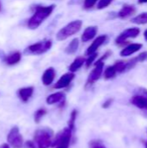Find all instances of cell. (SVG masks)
Masks as SVG:
<instances>
[{
    "instance_id": "1f68e13d",
    "label": "cell",
    "mask_w": 147,
    "mask_h": 148,
    "mask_svg": "<svg viewBox=\"0 0 147 148\" xmlns=\"http://www.w3.org/2000/svg\"><path fill=\"white\" fill-rule=\"evenodd\" d=\"M26 147L28 148H36V145L32 141H27L26 142Z\"/></svg>"
},
{
    "instance_id": "2e32d148",
    "label": "cell",
    "mask_w": 147,
    "mask_h": 148,
    "mask_svg": "<svg viewBox=\"0 0 147 148\" xmlns=\"http://www.w3.org/2000/svg\"><path fill=\"white\" fill-rule=\"evenodd\" d=\"M143 47V44L141 43H131L128 44L127 46H126L121 51H120V56L123 57H126L129 56L133 54H134L135 52H138L139 50H140Z\"/></svg>"
},
{
    "instance_id": "f1b7e54d",
    "label": "cell",
    "mask_w": 147,
    "mask_h": 148,
    "mask_svg": "<svg viewBox=\"0 0 147 148\" xmlns=\"http://www.w3.org/2000/svg\"><path fill=\"white\" fill-rule=\"evenodd\" d=\"M99 0H83V9L90 10L92 9Z\"/></svg>"
},
{
    "instance_id": "74e56055",
    "label": "cell",
    "mask_w": 147,
    "mask_h": 148,
    "mask_svg": "<svg viewBox=\"0 0 147 148\" xmlns=\"http://www.w3.org/2000/svg\"><path fill=\"white\" fill-rule=\"evenodd\" d=\"M144 37H145L146 41H147V29H146L145 32H144Z\"/></svg>"
},
{
    "instance_id": "8d00e7d4",
    "label": "cell",
    "mask_w": 147,
    "mask_h": 148,
    "mask_svg": "<svg viewBox=\"0 0 147 148\" xmlns=\"http://www.w3.org/2000/svg\"><path fill=\"white\" fill-rule=\"evenodd\" d=\"M139 3H147V0H138Z\"/></svg>"
},
{
    "instance_id": "f546056e",
    "label": "cell",
    "mask_w": 147,
    "mask_h": 148,
    "mask_svg": "<svg viewBox=\"0 0 147 148\" xmlns=\"http://www.w3.org/2000/svg\"><path fill=\"white\" fill-rule=\"evenodd\" d=\"M89 148H107L106 146L102 143V141L98 140H91L89 142Z\"/></svg>"
},
{
    "instance_id": "4fadbf2b",
    "label": "cell",
    "mask_w": 147,
    "mask_h": 148,
    "mask_svg": "<svg viewBox=\"0 0 147 148\" xmlns=\"http://www.w3.org/2000/svg\"><path fill=\"white\" fill-rule=\"evenodd\" d=\"M147 59V51H145L143 53H140L136 57H133L130 59L129 61H126V71H129L132 69H133L138 63L143 62Z\"/></svg>"
},
{
    "instance_id": "d6986e66",
    "label": "cell",
    "mask_w": 147,
    "mask_h": 148,
    "mask_svg": "<svg viewBox=\"0 0 147 148\" xmlns=\"http://www.w3.org/2000/svg\"><path fill=\"white\" fill-rule=\"evenodd\" d=\"M65 100V95L62 92H56L49 95L46 99V102L49 105H54L59 102H62Z\"/></svg>"
},
{
    "instance_id": "484cf974",
    "label": "cell",
    "mask_w": 147,
    "mask_h": 148,
    "mask_svg": "<svg viewBox=\"0 0 147 148\" xmlns=\"http://www.w3.org/2000/svg\"><path fill=\"white\" fill-rule=\"evenodd\" d=\"M47 114V110L45 108H39L34 115V120L36 123H39L40 121L42 120V118Z\"/></svg>"
},
{
    "instance_id": "ba28073f",
    "label": "cell",
    "mask_w": 147,
    "mask_h": 148,
    "mask_svg": "<svg viewBox=\"0 0 147 148\" xmlns=\"http://www.w3.org/2000/svg\"><path fill=\"white\" fill-rule=\"evenodd\" d=\"M140 33V29L139 28H130L122 31L115 39V43L119 46L123 45L127 39L129 38H136Z\"/></svg>"
},
{
    "instance_id": "836d02e7",
    "label": "cell",
    "mask_w": 147,
    "mask_h": 148,
    "mask_svg": "<svg viewBox=\"0 0 147 148\" xmlns=\"http://www.w3.org/2000/svg\"><path fill=\"white\" fill-rule=\"evenodd\" d=\"M69 146H68V145H57V146H55V148H68Z\"/></svg>"
},
{
    "instance_id": "4dcf8cb0",
    "label": "cell",
    "mask_w": 147,
    "mask_h": 148,
    "mask_svg": "<svg viewBox=\"0 0 147 148\" xmlns=\"http://www.w3.org/2000/svg\"><path fill=\"white\" fill-rule=\"evenodd\" d=\"M113 101V99H108V100L105 101V102L102 104V108H110V106L112 105Z\"/></svg>"
},
{
    "instance_id": "d590c367",
    "label": "cell",
    "mask_w": 147,
    "mask_h": 148,
    "mask_svg": "<svg viewBox=\"0 0 147 148\" xmlns=\"http://www.w3.org/2000/svg\"><path fill=\"white\" fill-rule=\"evenodd\" d=\"M0 148H10V146H9L7 143H4V144H3V145L0 147Z\"/></svg>"
},
{
    "instance_id": "4316f807",
    "label": "cell",
    "mask_w": 147,
    "mask_h": 148,
    "mask_svg": "<svg viewBox=\"0 0 147 148\" xmlns=\"http://www.w3.org/2000/svg\"><path fill=\"white\" fill-rule=\"evenodd\" d=\"M97 56H98L97 52H96V53H94V54H92V55H90V56H88V58L85 60V65H86V68H87V69L90 68V67L94 64V61L96 60Z\"/></svg>"
},
{
    "instance_id": "e0dca14e",
    "label": "cell",
    "mask_w": 147,
    "mask_h": 148,
    "mask_svg": "<svg viewBox=\"0 0 147 148\" xmlns=\"http://www.w3.org/2000/svg\"><path fill=\"white\" fill-rule=\"evenodd\" d=\"M136 12V8L132 5V4H124L122 6V8L120 9V10L118 12L117 16L121 18V19H125L132 15H133Z\"/></svg>"
},
{
    "instance_id": "6da1fadb",
    "label": "cell",
    "mask_w": 147,
    "mask_h": 148,
    "mask_svg": "<svg viewBox=\"0 0 147 148\" xmlns=\"http://www.w3.org/2000/svg\"><path fill=\"white\" fill-rule=\"evenodd\" d=\"M55 5L50 4L47 6H36L35 8V11L33 15L29 17L27 23V27L29 29H36L40 27V25L52 14L55 10Z\"/></svg>"
},
{
    "instance_id": "52a82bcc",
    "label": "cell",
    "mask_w": 147,
    "mask_h": 148,
    "mask_svg": "<svg viewBox=\"0 0 147 148\" xmlns=\"http://www.w3.org/2000/svg\"><path fill=\"white\" fill-rule=\"evenodd\" d=\"M104 62H95L94 63V69L90 72L88 80H87V83H86V87H90L93 84H94L101 76L102 73H103V69H104Z\"/></svg>"
},
{
    "instance_id": "7a4b0ae2",
    "label": "cell",
    "mask_w": 147,
    "mask_h": 148,
    "mask_svg": "<svg viewBox=\"0 0 147 148\" xmlns=\"http://www.w3.org/2000/svg\"><path fill=\"white\" fill-rule=\"evenodd\" d=\"M82 27V21L81 20H74L68 23L67 25L62 27L55 35V38L57 41H64L70 36L78 33Z\"/></svg>"
},
{
    "instance_id": "3957f363",
    "label": "cell",
    "mask_w": 147,
    "mask_h": 148,
    "mask_svg": "<svg viewBox=\"0 0 147 148\" xmlns=\"http://www.w3.org/2000/svg\"><path fill=\"white\" fill-rule=\"evenodd\" d=\"M54 132L51 128L44 127L36 131L34 140L38 148H49L52 145V137Z\"/></svg>"
},
{
    "instance_id": "7c38bea8",
    "label": "cell",
    "mask_w": 147,
    "mask_h": 148,
    "mask_svg": "<svg viewBox=\"0 0 147 148\" xmlns=\"http://www.w3.org/2000/svg\"><path fill=\"white\" fill-rule=\"evenodd\" d=\"M22 59V53L20 51H14L9 55H5L3 58V62L8 66H14L17 64Z\"/></svg>"
},
{
    "instance_id": "e575fe53",
    "label": "cell",
    "mask_w": 147,
    "mask_h": 148,
    "mask_svg": "<svg viewBox=\"0 0 147 148\" xmlns=\"http://www.w3.org/2000/svg\"><path fill=\"white\" fill-rule=\"evenodd\" d=\"M4 56H5V54H4V52H3V50H1V49H0V58H2V59H3Z\"/></svg>"
},
{
    "instance_id": "44dd1931",
    "label": "cell",
    "mask_w": 147,
    "mask_h": 148,
    "mask_svg": "<svg viewBox=\"0 0 147 148\" xmlns=\"http://www.w3.org/2000/svg\"><path fill=\"white\" fill-rule=\"evenodd\" d=\"M80 45V41L78 38H74L65 48V53L68 55H74L77 52L78 48Z\"/></svg>"
},
{
    "instance_id": "9c48e42d",
    "label": "cell",
    "mask_w": 147,
    "mask_h": 148,
    "mask_svg": "<svg viewBox=\"0 0 147 148\" xmlns=\"http://www.w3.org/2000/svg\"><path fill=\"white\" fill-rule=\"evenodd\" d=\"M72 130H70L68 127L64 128L55 137V140L52 141V147H55L57 145H70V140L72 137Z\"/></svg>"
},
{
    "instance_id": "d4e9b609",
    "label": "cell",
    "mask_w": 147,
    "mask_h": 148,
    "mask_svg": "<svg viewBox=\"0 0 147 148\" xmlns=\"http://www.w3.org/2000/svg\"><path fill=\"white\" fill-rule=\"evenodd\" d=\"M117 73L120 74V73H125L126 71V61H117L114 64H113Z\"/></svg>"
},
{
    "instance_id": "ab89813d",
    "label": "cell",
    "mask_w": 147,
    "mask_h": 148,
    "mask_svg": "<svg viewBox=\"0 0 147 148\" xmlns=\"http://www.w3.org/2000/svg\"><path fill=\"white\" fill-rule=\"evenodd\" d=\"M146 133H147V131H146ZM146 148H147V140H146Z\"/></svg>"
},
{
    "instance_id": "ffe728a7",
    "label": "cell",
    "mask_w": 147,
    "mask_h": 148,
    "mask_svg": "<svg viewBox=\"0 0 147 148\" xmlns=\"http://www.w3.org/2000/svg\"><path fill=\"white\" fill-rule=\"evenodd\" d=\"M85 58L82 57V56H79V57H76L74 62L69 65L68 67V70L69 72H72V73H75L76 71H78L84 64H85Z\"/></svg>"
},
{
    "instance_id": "9a60e30c",
    "label": "cell",
    "mask_w": 147,
    "mask_h": 148,
    "mask_svg": "<svg viewBox=\"0 0 147 148\" xmlns=\"http://www.w3.org/2000/svg\"><path fill=\"white\" fill-rule=\"evenodd\" d=\"M98 32V27L97 26H88V28L85 29L81 35V42H88L91 40H93L95 36L97 35Z\"/></svg>"
},
{
    "instance_id": "30bf717a",
    "label": "cell",
    "mask_w": 147,
    "mask_h": 148,
    "mask_svg": "<svg viewBox=\"0 0 147 148\" xmlns=\"http://www.w3.org/2000/svg\"><path fill=\"white\" fill-rule=\"evenodd\" d=\"M75 73H72V72H68V73L62 75L60 77V79L56 82V83L54 85V88L62 89V88H65L68 87L70 83L72 82V81L75 79Z\"/></svg>"
},
{
    "instance_id": "7402d4cb",
    "label": "cell",
    "mask_w": 147,
    "mask_h": 148,
    "mask_svg": "<svg viewBox=\"0 0 147 148\" xmlns=\"http://www.w3.org/2000/svg\"><path fill=\"white\" fill-rule=\"evenodd\" d=\"M131 22L136 24H146L147 23V12H143L133 18H132Z\"/></svg>"
},
{
    "instance_id": "5bb4252c",
    "label": "cell",
    "mask_w": 147,
    "mask_h": 148,
    "mask_svg": "<svg viewBox=\"0 0 147 148\" xmlns=\"http://www.w3.org/2000/svg\"><path fill=\"white\" fill-rule=\"evenodd\" d=\"M55 69L53 67H49L42 74V82L43 85L45 86H49L52 84V82H54L55 78Z\"/></svg>"
},
{
    "instance_id": "277c9868",
    "label": "cell",
    "mask_w": 147,
    "mask_h": 148,
    "mask_svg": "<svg viewBox=\"0 0 147 148\" xmlns=\"http://www.w3.org/2000/svg\"><path fill=\"white\" fill-rule=\"evenodd\" d=\"M53 45L51 39H44L38 42L28 46L24 49V54L30 56H40L49 51Z\"/></svg>"
},
{
    "instance_id": "5b68a950",
    "label": "cell",
    "mask_w": 147,
    "mask_h": 148,
    "mask_svg": "<svg viewBox=\"0 0 147 148\" xmlns=\"http://www.w3.org/2000/svg\"><path fill=\"white\" fill-rule=\"evenodd\" d=\"M131 103L139 109H147V89L139 88L131 98Z\"/></svg>"
},
{
    "instance_id": "83f0119b",
    "label": "cell",
    "mask_w": 147,
    "mask_h": 148,
    "mask_svg": "<svg viewBox=\"0 0 147 148\" xmlns=\"http://www.w3.org/2000/svg\"><path fill=\"white\" fill-rule=\"evenodd\" d=\"M113 0H99L97 3V9L98 10H103L107 7H108Z\"/></svg>"
},
{
    "instance_id": "f35d334b",
    "label": "cell",
    "mask_w": 147,
    "mask_h": 148,
    "mask_svg": "<svg viewBox=\"0 0 147 148\" xmlns=\"http://www.w3.org/2000/svg\"><path fill=\"white\" fill-rule=\"evenodd\" d=\"M1 10H2V6H1V3H0V11H1Z\"/></svg>"
},
{
    "instance_id": "d6a6232c",
    "label": "cell",
    "mask_w": 147,
    "mask_h": 148,
    "mask_svg": "<svg viewBox=\"0 0 147 148\" xmlns=\"http://www.w3.org/2000/svg\"><path fill=\"white\" fill-rule=\"evenodd\" d=\"M81 1H83V0H70L68 4H77V3H80Z\"/></svg>"
},
{
    "instance_id": "8992f818",
    "label": "cell",
    "mask_w": 147,
    "mask_h": 148,
    "mask_svg": "<svg viewBox=\"0 0 147 148\" xmlns=\"http://www.w3.org/2000/svg\"><path fill=\"white\" fill-rule=\"evenodd\" d=\"M7 142L9 146H10L13 148L23 147V139L17 127H14L10 130L7 135Z\"/></svg>"
},
{
    "instance_id": "ac0fdd59",
    "label": "cell",
    "mask_w": 147,
    "mask_h": 148,
    "mask_svg": "<svg viewBox=\"0 0 147 148\" xmlns=\"http://www.w3.org/2000/svg\"><path fill=\"white\" fill-rule=\"evenodd\" d=\"M34 93V87H26L18 89L17 95L23 102H27Z\"/></svg>"
},
{
    "instance_id": "603a6c76",
    "label": "cell",
    "mask_w": 147,
    "mask_h": 148,
    "mask_svg": "<svg viewBox=\"0 0 147 148\" xmlns=\"http://www.w3.org/2000/svg\"><path fill=\"white\" fill-rule=\"evenodd\" d=\"M117 74L118 73H117V71H116V69H115V68H114L113 65L108 66L105 69V71H104V78L106 80H110V79L114 78Z\"/></svg>"
},
{
    "instance_id": "8fae6325",
    "label": "cell",
    "mask_w": 147,
    "mask_h": 148,
    "mask_svg": "<svg viewBox=\"0 0 147 148\" xmlns=\"http://www.w3.org/2000/svg\"><path fill=\"white\" fill-rule=\"evenodd\" d=\"M107 36L106 35H102V36H100L96 37L93 41V42L88 46V48L87 49V50L85 52V55L88 56H90V55H92L94 53H96L97 50H98V49L102 44L105 43V42L107 41Z\"/></svg>"
},
{
    "instance_id": "cb8c5ba5",
    "label": "cell",
    "mask_w": 147,
    "mask_h": 148,
    "mask_svg": "<svg viewBox=\"0 0 147 148\" xmlns=\"http://www.w3.org/2000/svg\"><path fill=\"white\" fill-rule=\"evenodd\" d=\"M76 118H77V110H76V109H74V110L71 112L70 118H69V121H68V127L70 130H72V131L75 129Z\"/></svg>"
}]
</instances>
